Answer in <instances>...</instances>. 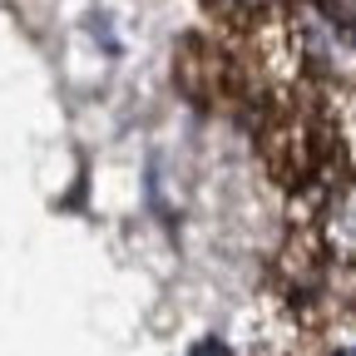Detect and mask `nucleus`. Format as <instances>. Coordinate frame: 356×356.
<instances>
[{
	"label": "nucleus",
	"mask_w": 356,
	"mask_h": 356,
	"mask_svg": "<svg viewBox=\"0 0 356 356\" xmlns=\"http://www.w3.org/2000/svg\"><path fill=\"white\" fill-rule=\"evenodd\" d=\"M307 40L327 65L356 70V0H312Z\"/></svg>",
	"instance_id": "obj_1"
},
{
	"label": "nucleus",
	"mask_w": 356,
	"mask_h": 356,
	"mask_svg": "<svg viewBox=\"0 0 356 356\" xmlns=\"http://www.w3.org/2000/svg\"><path fill=\"white\" fill-rule=\"evenodd\" d=\"M327 243L337 257H346L356 267V184H346L327 208Z\"/></svg>",
	"instance_id": "obj_2"
},
{
	"label": "nucleus",
	"mask_w": 356,
	"mask_h": 356,
	"mask_svg": "<svg viewBox=\"0 0 356 356\" xmlns=\"http://www.w3.org/2000/svg\"><path fill=\"white\" fill-rule=\"evenodd\" d=\"M233 6H273V0H233Z\"/></svg>",
	"instance_id": "obj_3"
}]
</instances>
